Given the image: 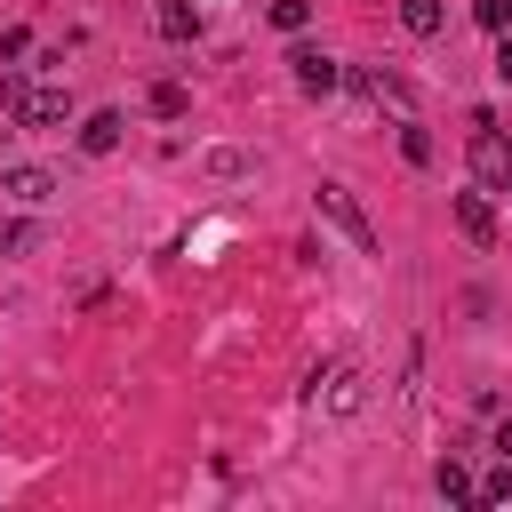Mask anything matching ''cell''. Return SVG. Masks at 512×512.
Listing matches in <instances>:
<instances>
[{
	"label": "cell",
	"mask_w": 512,
	"mask_h": 512,
	"mask_svg": "<svg viewBox=\"0 0 512 512\" xmlns=\"http://www.w3.org/2000/svg\"><path fill=\"white\" fill-rule=\"evenodd\" d=\"M0 112H8L16 128H64V120H72V88H64V80H24V72H8V80H0Z\"/></svg>",
	"instance_id": "obj_1"
},
{
	"label": "cell",
	"mask_w": 512,
	"mask_h": 512,
	"mask_svg": "<svg viewBox=\"0 0 512 512\" xmlns=\"http://www.w3.org/2000/svg\"><path fill=\"white\" fill-rule=\"evenodd\" d=\"M312 408H320V416H360V408H368V368H352V360L320 368V376H312Z\"/></svg>",
	"instance_id": "obj_2"
},
{
	"label": "cell",
	"mask_w": 512,
	"mask_h": 512,
	"mask_svg": "<svg viewBox=\"0 0 512 512\" xmlns=\"http://www.w3.org/2000/svg\"><path fill=\"white\" fill-rule=\"evenodd\" d=\"M312 200H320V216H328V224H336V232H344V240H352L360 256H376V224H368V208H360V200H352L344 184H320Z\"/></svg>",
	"instance_id": "obj_3"
},
{
	"label": "cell",
	"mask_w": 512,
	"mask_h": 512,
	"mask_svg": "<svg viewBox=\"0 0 512 512\" xmlns=\"http://www.w3.org/2000/svg\"><path fill=\"white\" fill-rule=\"evenodd\" d=\"M344 80H352L368 104H392V112H408V104H416V80H408V72H392V64H360V72H344Z\"/></svg>",
	"instance_id": "obj_4"
},
{
	"label": "cell",
	"mask_w": 512,
	"mask_h": 512,
	"mask_svg": "<svg viewBox=\"0 0 512 512\" xmlns=\"http://www.w3.org/2000/svg\"><path fill=\"white\" fill-rule=\"evenodd\" d=\"M0 192H8V200H24V208H40V200L56 192V176H48L40 160H0Z\"/></svg>",
	"instance_id": "obj_5"
},
{
	"label": "cell",
	"mask_w": 512,
	"mask_h": 512,
	"mask_svg": "<svg viewBox=\"0 0 512 512\" xmlns=\"http://www.w3.org/2000/svg\"><path fill=\"white\" fill-rule=\"evenodd\" d=\"M472 168H480L488 184L512 168V152H504V136H496V112H472Z\"/></svg>",
	"instance_id": "obj_6"
},
{
	"label": "cell",
	"mask_w": 512,
	"mask_h": 512,
	"mask_svg": "<svg viewBox=\"0 0 512 512\" xmlns=\"http://www.w3.org/2000/svg\"><path fill=\"white\" fill-rule=\"evenodd\" d=\"M288 64H296V88H304V96H328V88L344 80V72H336V56H320V48H296Z\"/></svg>",
	"instance_id": "obj_7"
},
{
	"label": "cell",
	"mask_w": 512,
	"mask_h": 512,
	"mask_svg": "<svg viewBox=\"0 0 512 512\" xmlns=\"http://www.w3.org/2000/svg\"><path fill=\"white\" fill-rule=\"evenodd\" d=\"M456 232L480 240V248H496V208H488L480 192H456Z\"/></svg>",
	"instance_id": "obj_8"
},
{
	"label": "cell",
	"mask_w": 512,
	"mask_h": 512,
	"mask_svg": "<svg viewBox=\"0 0 512 512\" xmlns=\"http://www.w3.org/2000/svg\"><path fill=\"white\" fill-rule=\"evenodd\" d=\"M152 24H160L168 40H200V8H192V0H152Z\"/></svg>",
	"instance_id": "obj_9"
},
{
	"label": "cell",
	"mask_w": 512,
	"mask_h": 512,
	"mask_svg": "<svg viewBox=\"0 0 512 512\" xmlns=\"http://www.w3.org/2000/svg\"><path fill=\"white\" fill-rule=\"evenodd\" d=\"M432 488H440L448 504H472V488H480V480L464 472V456H440V464H432Z\"/></svg>",
	"instance_id": "obj_10"
},
{
	"label": "cell",
	"mask_w": 512,
	"mask_h": 512,
	"mask_svg": "<svg viewBox=\"0 0 512 512\" xmlns=\"http://www.w3.org/2000/svg\"><path fill=\"white\" fill-rule=\"evenodd\" d=\"M120 128H128L120 112H88V120H80V152H112V144H120Z\"/></svg>",
	"instance_id": "obj_11"
},
{
	"label": "cell",
	"mask_w": 512,
	"mask_h": 512,
	"mask_svg": "<svg viewBox=\"0 0 512 512\" xmlns=\"http://www.w3.org/2000/svg\"><path fill=\"white\" fill-rule=\"evenodd\" d=\"M400 24H408L416 40H432V32L448 24V8H440V0H400Z\"/></svg>",
	"instance_id": "obj_12"
},
{
	"label": "cell",
	"mask_w": 512,
	"mask_h": 512,
	"mask_svg": "<svg viewBox=\"0 0 512 512\" xmlns=\"http://www.w3.org/2000/svg\"><path fill=\"white\" fill-rule=\"evenodd\" d=\"M184 104H192V96H184L176 80H152V112H160V120H184Z\"/></svg>",
	"instance_id": "obj_13"
},
{
	"label": "cell",
	"mask_w": 512,
	"mask_h": 512,
	"mask_svg": "<svg viewBox=\"0 0 512 512\" xmlns=\"http://www.w3.org/2000/svg\"><path fill=\"white\" fill-rule=\"evenodd\" d=\"M272 24H280V32H304V24H312V0H272Z\"/></svg>",
	"instance_id": "obj_14"
},
{
	"label": "cell",
	"mask_w": 512,
	"mask_h": 512,
	"mask_svg": "<svg viewBox=\"0 0 512 512\" xmlns=\"http://www.w3.org/2000/svg\"><path fill=\"white\" fill-rule=\"evenodd\" d=\"M400 152H408V160H416V168H424V160H432V136H424V128H416V120H408V128H400Z\"/></svg>",
	"instance_id": "obj_15"
},
{
	"label": "cell",
	"mask_w": 512,
	"mask_h": 512,
	"mask_svg": "<svg viewBox=\"0 0 512 512\" xmlns=\"http://www.w3.org/2000/svg\"><path fill=\"white\" fill-rule=\"evenodd\" d=\"M472 496H480V504H504V496H512V472H488V480H480Z\"/></svg>",
	"instance_id": "obj_16"
},
{
	"label": "cell",
	"mask_w": 512,
	"mask_h": 512,
	"mask_svg": "<svg viewBox=\"0 0 512 512\" xmlns=\"http://www.w3.org/2000/svg\"><path fill=\"white\" fill-rule=\"evenodd\" d=\"M24 240H32V224H24V216H8V224H0V256H16Z\"/></svg>",
	"instance_id": "obj_17"
},
{
	"label": "cell",
	"mask_w": 512,
	"mask_h": 512,
	"mask_svg": "<svg viewBox=\"0 0 512 512\" xmlns=\"http://www.w3.org/2000/svg\"><path fill=\"white\" fill-rule=\"evenodd\" d=\"M480 24L488 32H512V0H480Z\"/></svg>",
	"instance_id": "obj_18"
},
{
	"label": "cell",
	"mask_w": 512,
	"mask_h": 512,
	"mask_svg": "<svg viewBox=\"0 0 512 512\" xmlns=\"http://www.w3.org/2000/svg\"><path fill=\"white\" fill-rule=\"evenodd\" d=\"M496 80H504V88H512V40H504V48H496Z\"/></svg>",
	"instance_id": "obj_19"
},
{
	"label": "cell",
	"mask_w": 512,
	"mask_h": 512,
	"mask_svg": "<svg viewBox=\"0 0 512 512\" xmlns=\"http://www.w3.org/2000/svg\"><path fill=\"white\" fill-rule=\"evenodd\" d=\"M496 448H504V456H512V416H504V424H496Z\"/></svg>",
	"instance_id": "obj_20"
}]
</instances>
